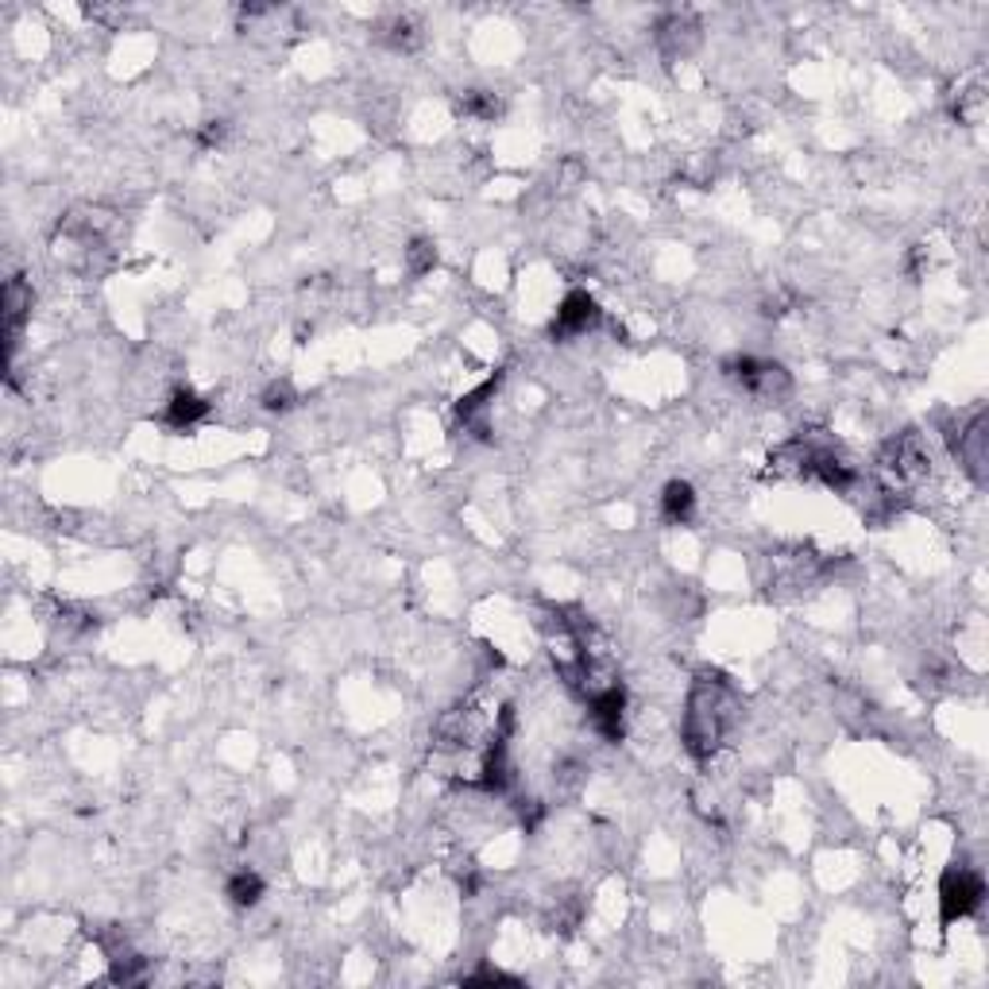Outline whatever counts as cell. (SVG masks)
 <instances>
[{
    "label": "cell",
    "mask_w": 989,
    "mask_h": 989,
    "mask_svg": "<svg viewBox=\"0 0 989 989\" xmlns=\"http://www.w3.org/2000/svg\"><path fill=\"white\" fill-rule=\"evenodd\" d=\"M294 402H298V395H294V387L286 379L271 382V387L263 391V410H271V414H286Z\"/></svg>",
    "instance_id": "obj_13"
},
{
    "label": "cell",
    "mask_w": 989,
    "mask_h": 989,
    "mask_svg": "<svg viewBox=\"0 0 989 989\" xmlns=\"http://www.w3.org/2000/svg\"><path fill=\"white\" fill-rule=\"evenodd\" d=\"M723 372L727 379H734L757 402H785L792 395V375L781 364H774V360L734 356L723 364Z\"/></svg>",
    "instance_id": "obj_3"
},
{
    "label": "cell",
    "mask_w": 989,
    "mask_h": 989,
    "mask_svg": "<svg viewBox=\"0 0 989 989\" xmlns=\"http://www.w3.org/2000/svg\"><path fill=\"white\" fill-rule=\"evenodd\" d=\"M460 113L472 120H495L499 117V97L487 90H468L464 97H460Z\"/></svg>",
    "instance_id": "obj_12"
},
{
    "label": "cell",
    "mask_w": 989,
    "mask_h": 989,
    "mask_svg": "<svg viewBox=\"0 0 989 989\" xmlns=\"http://www.w3.org/2000/svg\"><path fill=\"white\" fill-rule=\"evenodd\" d=\"M32 306H35V291L27 279L12 274L4 283V294H0V317H4V349H9V364L16 356V344L24 337L27 321H32Z\"/></svg>",
    "instance_id": "obj_7"
},
{
    "label": "cell",
    "mask_w": 989,
    "mask_h": 989,
    "mask_svg": "<svg viewBox=\"0 0 989 989\" xmlns=\"http://www.w3.org/2000/svg\"><path fill=\"white\" fill-rule=\"evenodd\" d=\"M951 437V452L958 457V464L974 475L978 483H986V464H989V422L986 410H974L966 422H958Z\"/></svg>",
    "instance_id": "obj_6"
},
{
    "label": "cell",
    "mask_w": 989,
    "mask_h": 989,
    "mask_svg": "<svg viewBox=\"0 0 989 989\" xmlns=\"http://www.w3.org/2000/svg\"><path fill=\"white\" fill-rule=\"evenodd\" d=\"M209 399H201L198 391H190V387H178L175 395L167 399V410H163V422L170 425V429H193V425H201L209 417Z\"/></svg>",
    "instance_id": "obj_9"
},
{
    "label": "cell",
    "mask_w": 989,
    "mask_h": 989,
    "mask_svg": "<svg viewBox=\"0 0 989 989\" xmlns=\"http://www.w3.org/2000/svg\"><path fill=\"white\" fill-rule=\"evenodd\" d=\"M263 893H267V882L259 878L256 870H251V866L236 870L233 878L225 882V897L233 900L236 908H256L259 900H263Z\"/></svg>",
    "instance_id": "obj_10"
},
{
    "label": "cell",
    "mask_w": 989,
    "mask_h": 989,
    "mask_svg": "<svg viewBox=\"0 0 989 989\" xmlns=\"http://www.w3.org/2000/svg\"><path fill=\"white\" fill-rule=\"evenodd\" d=\"M626 707H631V696H626L623 681H611L603 688H596L588 696V723L591 731L603 742H623L626 734Z\"/></svg>",
    "instance_id": "obj_5"
},
{
    "label": "cell",
    "mask_w": 989,
    "mask_h": 989,
    "mask_svg": "<svg viewBox=\"0 0 989 989\" xmlns=\"http://www.w3.org/2000/svg\"><path fill=\"white\" fill-rule=\"evenodd\" d=\"M221 140H225V125H221V120H209V125L201 128V143L213 148V143H221Z\"/></svg>",
    "instance_id": "obj_16"
},
{
    "label": "cell",
    "mask_w": 989,
    "mask_h": 989,
    "mask_svg": "<svg viewBox=\"0 0 989 989\" xmlns=\"http://www.w3.org/2000/svg\"><path fill=\"white\" fill-rule=\"evenodd\" d=\"M657 510L669 526H688L696 518V487L688 480H669L657 495Z\"/></svg>",
    "instance_id": "obj_8"
},
{
    "label": "cell",
    "mask_w": 989,
    "mask_h": 989,
    "mask_svg": "<svg viewBox=\"0 0 989 989\" xmlns=\"http://www.w3.org/2000/svg\"><path fill=\"white\" fill-rule=\"evenodd\" d=\"M599 321H603L599 302L588 291H568L561 298L557 314H553V321H549V337L553 341H580V337L596 333Z\"/></svg>",
    "instance_id": "obj_4"
},
{
    "label": "cell",
    "mask_w": 989,
    "mask_h": 989,
    "mask_svg": "<svg viewBox=\"0 0 989 989\" xmlns=\"http://www.w3.org/2000/svg\"><path fill=\"white\" fill-rule=\"evenodd\" d=\"M407 267H410V274H425V271H433V267H437V251H433V244L429 240H414L407 248Z\"/></svg>",
    "instance_id": "obj_15"
},
{
    "label": "cell",
    "mask_w": 989,
    "mask_h": 989,
    "mask_svg": "<svg viewBox=\"0 0 989 989\" xmlns=\"http://www.w3.org/2000/svg\"><path fill=\"white\" fill-rule=\"evenodd\" d=\"M935 900H940V923L966 920V916H974L986 905V878L974 866H947L940 878V890H935Z\"/></svg>",
    "instance_id": "obj_2"
},
{
    "label": "cell",
    "mask_w": 989,
    "mask_h": 989,
    "mask_svg": "<svg viewBox=\"0 0 989 989\" xmlns=\"http://www.w3.org/2000/svg\"><path fill=\"white\" fill-rule=\"evenodd\" d=\"M734 719H739V692H734V684L719 669L696 673V681L688 684V696H684L681 723V742L688 750V757L711 762L727 742V734H731Z\"/></svg>",
    "instance_id": "obj_1"
},
{
    "label": "cell",
    "mask_w": 989,
    "mask_h": 989,
    "mask_svg": "<svg viewBox=\"0 0 989 989\" xmlns=\"http://www.w3.org/2000/svg\"><path fill=\"white\" fill-rule=\"evenodd\" d=\"M696 32H699L696 20L684 16V12H673V16H669L666 24H661V32H657V35H661V47H666V50H673V55L681 50V55H684V50H688L692 43L699 39Z\"/></svg>",
    "instance_id": "obj_11"
},
{
    "label": "cell",
    "mask_w": 989,
    "mask_h": 989,
    "mask_svg": "<svg viewBox=\"0 0 989 989\" xmlns=\"http://www.w3.org/2000/svg\"><path fill=\"white\" fill-rule=\"evenodd\" d=\"M464 986H522V978L499 970V966H480V970L464 974Z\"/></svg>",
    "instance_id": "obj_14"
}]
</instances>
